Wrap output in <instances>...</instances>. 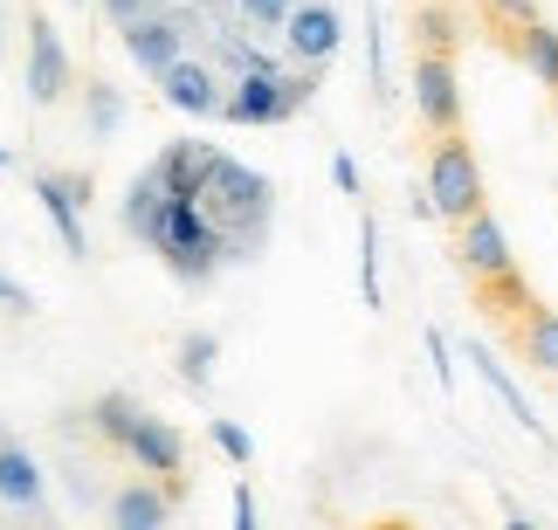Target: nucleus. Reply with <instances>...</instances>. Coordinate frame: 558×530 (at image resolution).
Returning <instances> with one entry per match:
<instances>
[{
  "label": "nucleus",
  "mask_w": 558,
  "mask_h": 530,
  "mask_svg": "<svg viewBox=\"0 0 558 530\" xmlns=\"http://www.w3.org/2000/svg\"><path fill=\"white\" fill-rule=\"evenodd\" d=\"M193 200L207 207L228 269H242V262H255L269 248V227H276V186H269V173H255V165L228 159V152H207Z\"/></svg>",
  "instance_id": "f257e3e1"
},
{
  "label": "nucleus",
  "mask_w": 558,
  "mask_h": 530,
  "mask_svg": "<svg viewBox=\"0 0 558 530\" xmlns=\"http://www.w3.org/2000/svg\"><path fill=\"white\" fill-rule=\"evenodd\" d=\"M153 256L173 269V283L186 289H207L214 275H221V235H214V221H207V207L193 200V194H173L166 200V214H159V235H153Z\"/></svg>",
  "instance_id": "f03ea898"
},
{
  "label": "nucleus",
  "mask_w": 558,
  "mask_h": 530,
  "mask_svg": "<svg viewBox=\"0 0 558 530\" xmlns=\"http://www.w3.org/2000/svg\"><path fill=\"white\" fill-rule=\"evenodd\" d=\"M427 194H435V214L448 227L469 221L483 207V165H476V152H469L462 132H441L435 138V152H427Z\"/></svg>",
  "instance_id": "7ed1b4c3"
},
{
  "label": "nucleus",
  "mask_w": 558,
  "mask_h": 530,
  "mask_svg": "<svg viewBox=\"0 0 558 530\" xmlns=\"http://www.w3.org/2000/svg\"><path fill=\"white\" fill-rule=\"evenodd\" d=\"M456 269H462L476 289L504 283V275H518V256H510V235H504V221L489 214V207H476L469 221H456Z\"/></svg>",
  "instance_id": "20e7f679"
},
{
  "label": "nucleus",
  "mask_w": 558,
  "mask_h": 530,
  "mask_svg": "<svg viewBox=\"0 0 558 530\" xmlns=\"http://www.w3.org/2000/svg\"><path fill=\"white\" fill-rule=\"evenodd\" d=\"M118 41H124V56H132L145 76H159V70H173V62L193 49V21L180 8H153V14H138V21H124Z\"/></svg>",
  "instance_id": "39448f33"
},
{
  "label": "nucleus",
  "mask_w": 558,
  "mask_h": 530,
  "mask_svg": "<svg viewBox=\"0 0 558 530\" xmlns=\"http://www.w3.org/2000/svg\"><path fill=\"white\" fill-rule=\"evenodd\" d=\"M414 118L427 132H462V83H456V62L448 49H421L414 56Z\"/></svg>",
  "instance_id": "423d86ee"
},
{
  "label": "nucleus",
  "mask_w": 558,
  "mask_h": 530,
  "mask_svg": "<svg viewBox=\"0 0 558 530\" xmlns=\"http://www.w3.org/2000/svg\"><path fill=\"white\" fill-rule=\"evenodd\" d=\"M35 200L49 214L62 256H90V235H83V200H90V173H35Z\"/></svg>",
  "instance_id": "0eeeda50"
},
{
  "label": "nucleus",
  "mask_w": 558,
  "mask_h": 530,
  "mask_svg": "<svg viewBox=\"0 0 558 530\" xmlns=\"http://www.w3.org/2000/svg\"><path fill=\"white\" fill-rule=\"evenodd\" d=\"M153 83H159V97L173 103L180 118H221V97H228V90H221V76H214L207 49H186L173 70H159Z\"/></svg>",
  "instance_id": "6e6552de"
},
{
  "label": "nucleus",
  "mask_w": 558,
  "mask_h": 530,
  "mask_svg": "<svg viewBox=\"0 0 558 530\" xmlns=\"http://www.w3.org/2000/svg\"><path fill=\"white\" fill-rule=\"evenodd\" d=\"M0 510L49 523V476L28 455V441H14V434H0Z\"/></svg>",
  "instance_id": "1a4fd4ad"
},
{
  "label": "nucleus",
  "mask_w": 558,
  "mask_h": 530,
  "mask_svg": "<svg viewBox=\"0 0 558 530\" xmlns=\"http://www.w3.org/2000/svg\"><path fill=\"white\" fill-rule=\"evenodd\" d=\"M338 41H345V14L331 8V0H296L290 21H283V56L290 62H325L338 56Z\"/></svg>",
  "instance_id": "9d476101"
},
{
  "label": "nucleus",
  "mask_w": 558,
  "mask_h": 530,
  "mask_svg": "<svg viewBox=\"0 0 558 530\" xmlns=\"http://www.w3.org/2000/svg\"><path fill=\"white\" fill-rule=\"evenodd\" d=\"M70 49H62V35H56V21L49 14H28V97L49 111V103L70 97Z\"/></svg>",
  "instance_id": "9b49d317"
},
{
  "label": "nucleus",
  "mask_w": 558,
  "mask_h": 530,
  "mask_svg": "<svg viewBox=\"0 0 558 530\" xmlns=\"http://www.w3.org/2000/svg\"><path fill=\"white\" fill-rule=\"evenodd\" d=\"M173 503H180V482H166V476H132L124 490H111V503H104V517H111V530H159L166 517H173Z\"/></svg>",
  "instance_id": "f8f14e48"
},
{
  "label": "nucleus",
  "mask_w": 558,
  "mask_h": 530,
  "mask_svg": "<svg viewBox=\"0 0 558 530\" xmlns=\"http://www.w3.org/2000/svg\"><path fill=\"white\" fill-rule=\"evenodd\" d=\"M118 455L132 461L138 476H166V482H173V476H180V461H186V441H180V428H173V420L145 414L138 428H132V441H124Z\"/></svg>",
  "instance_id": "ddd939ff"
},
{
  "label": "nucleus",
  "mask_w": 558,
  "mask_h": 530,
  "mask_svg": "<svg viewBox=\"0 0 558 530\" xmlns=\"http://www.w3.org/2000/svg\"><path fill=\"white\" fill-rule=\"evenodd\" d=\"M283 76V70H276ZM276 76L269 70H248V76H234L228 83V97H221V124H283V90H276Z\"/></svg>",
  "instance_id": "4468645a"
},
{
  "label": "nucleus",
  "mask_w": 558,
  "mask_h": 530,
  "mask_svg": "<svg viewBox=\"0 0 558 530\" xmlns=\"http://www.w3.org/2000/svg\"><path fill=\"white\" fill-rule=\"evenodd\" d=\"M462 358H469V366H476V379H483V386L504 399V414L518 420L524 434H538L545 448H551V428L538 420V407H531V399H524V386H518V379H510V366H497V352H489V345H462Z\"/></svg>",
  "instance_id": "2eb2a0df"
},
{
  "label": "nucleus",
  "mask_w": 558,
  "mask_h": 530,
  "mask_svg": "<svg viewBox=\"0 0 558 530\" xmlns=\"http://www.w3.org/2000/svg\"><path fill=\"white\" fill-rule=\"evenodd\" d=\"M166 200H173V186H166L153 165H145V173L124 186V207H118V221H124V235L132 242H145L153 248V235H159V214H166Z\"/></svg>",
  "instance_id": "dca6fc26"
},
{
  "label": "nucleus",
  "mask_w": 558,
  "mask_h": 530,
  "mask_svg": "<svg viewBox=\"0 0 558 530\" xmlns=\"http://www.w3.org/2000/svg\"><path fill=\"white\" fill-rule=\"evenodd\" d=\"M518 345H524V366H531V372L558 379V310L524 304V317H518Z\"/></svg>",
  "instance_id": "f3484780"
},
{
  "label": "nucleus",
  "mask_w": 558,
  "mask_h": 530,
  "mask_svg": "<svg viewBox=\"0 0 558 530\" xmlns=\"http://www.w3.org/2000/svg\"><path fill=\"white\" fill-rule=\"evenodd\" d=\"M83 420H90V434L104 441V448H124V441H132V428L145 420V407H138L132 393H97Z\"/></svg>",
  "instance_id": "a211bd4d"
},
{
  "label": "nucleus",
  "mask_w": 558,
  "mask_h": 530,
  "mask_svg": "<svg viewBox=\"0 0 558 530\" xmlns=\"http://www.w3.org/2000/svg\"><path fill=\"white\" fill-rule=\"evenodd\" d=\"M83 132H90L97 145L124 132V90H118V83H104V76L83 83Z\"/></svg>",
  "instance_id": "6ab92c4d"
},
{
  "label": "nucleus",
  "mask_w": 558,
  "mask_h": 530,
  "mask_svg": "<svg viewBox=\"0 0 558 530\" xmlns=\"http://www.w3.org/2000/svg\"><path fill=\"white\" fill-rule=\"evenodd\" d=\"M207 152L214 145H201V138H173V145H159V159H153V173L173 186V194H193L201 186V165H207Z\"/></svg>",
  "instance_id": "aec40b11"
},
{
  "label": "nucleus",
  "mask_w": 558,
  "mask_h": 530,
  "mask_svg": "<svg viewBox=\"0 0 558 530\" xmlns=\"http://www.w3.org/2000/svg\"><path fill=\"white\" fill-rule=\"evenodd\" d=\"M518 56H524V70L558 97V28H545V21H524V28H518Z\"/></svg>",
  "instance_id": "412c9836"
},
{
  "label": "nucleus",
  "mask_w": 558,
  "mask_h": 530,
  "mask_svg": "<svg viewBox=\"0 0 558 530\" xmlns=\"http://www.w3.org/2000/svg\"><path fill=\"white\" fill-rule=\"evenodd\" d=\"M214 366H221V337H214V331H186L180 337V379H186L193 393H207Z\"/></svg>",
  "instance_id": "4be33fe9"
},
{
  "label": "nucleus",
  "mask_w": 558,
  "mask_h": 530,
  "mask_svg": "<svg viewBox=\"0 0 558 530\" xmlns=\"http://www.w3.org/2000/svg\"><path fill=\"white\" fill-rule=\"evenodd\" d=\"M359 296L366 310H386V283H379V221L359 214Z\"/></svg>",
  "instance_id": "5701e85b"
},
{
  "label": "nucleus",
  "mask_w": 558,
  "mask_h": 530,
  "mask_svg": "<svg viewBox=\"0 0 558 530\" xmlns=\"http://www.w3.org/2000/svg\"><path fill=\"white\" fill-rule=\"evenodd\" d=\"M366 62H373V103H393V76H386V35H379V8H366Z\"/></svg>",
  "instance_id": "b1692460"
},
{
  "label": "nucleus",
  "mask_w": 558,
  "mask_h": 530,
  "mask_svg": "<svg viewBox=\"0 0 558 530\" xmlns=\"http://www.w3.org/2000/svg\"><path fill=\"white\" fill-rule=\"evenodd\" d=\"M207 434H214V448H221L234 469H248V461H255V434L242 428V420H207Z\"/></svg>",
  "instance_id": "393cba45"
},
{
  "label": "nucleus",
  "mask_w": 558,
  "mask_h": 530,
  "mask_svg": "<svg viewBox=\"0 0 558 530\" xmlns=\"http://www.w3.org/2000/svg\"><path fill=\"white\" fill-rule=\"evenodd\" d=\"M414 35H421V49H456V14H448V8H421L414 14Z\"/></svg>",
  "instance_id": "a878e982"
},
{
  "label": "nucleus",
  "mask_w": 558,
  "mask_h": 530,
  "mask_svg": "<svg viewBox=\"0 0 558 530\" xmlns=\"http://www.w3.org/2000/svg\"><path fill=\"white\" fill-rule=\"evenodd\" d=\"M421 345H427V366H435V386H441V393H456V345H448V331L427 324Z\"/></svg>",
  "instance_id": "bb28decb"
},
{
  "label": "nucleus",
  "mask_w": 558,
  "mask_h": 530,
  "mask_svg": "<svg viewBox=\"0 0 558 530\" xmlns=\"http://www.w3.org/2000/svg\"><path fill=\"white\" fill-rule=\"evenodd\" d=\"M104 14H111V28H124V21H138V14H153V8H166V0H97Z\"/></svg>",
  "instance_id": "cd10ccee"
},
{
  "label": "nucleus",
  "mask_w": 558,
  "mask_h": 530,
  "mask_svg": "<svg viewBox=\"0 0 558 530\" xmlns=\"http://www.w3.org/2000/svg\"><path fill=\"white\" fill-rule=\"evenodd\" d=\"M255 523H263V503H255L248 482H234V530H255Z\"/></svg>",
  "instance_id": "c85d7f7f"
},
{
  "label": "nucleus",
  "mask_w": 558,
  "mask_h": 530,
  "mask_svg": "<svg viewBox=\"0 0 558 530\" xmlns=\"http://www.w3.org/2000/svg\"><path fill=\"white\" fill-rule=\"evenodd\" d=\"M331 186L359 200V159H352V152H331Z\"/></svg>",
  "instance_id": "c756f323"
},
{
  "label": "nucleus",
  "mask_w": 558,
  "mask_h": 530,
  "mask_svg": "<svg viewBox=\"0 0 558 530\" xmlns=\"http://www.w3.org/2000/svg\"><path fill=\"white\" fill-rule=\"evenodd\" d=\"M489 14L497 21H510V28H524V21H538V8H531V0H483Z\"/></svg>",
  "instance_id": "7c9ffc66"
},
{
  "label": "nucleus",
  "mask_w": 558,
  "mask_h": 530,
  "mask_svg": "<svg viewBox=\"0 0 558 530\" xmlns=\"http://www.w3.org/2000/svg\"><path fill=\"white\" fill-rule=\"evenodd\" d=\"M0 310H14V317H28V310H35V296H28V289H21V283H14V275H0Z\"/></svg>",
  "instance_id": "2f4dec72"
},
{
  "label": "nucleus",
  "mask_w": 558,
  "mask_h": 530,
  "mask_svg": "<svg viewBox=\"0 0 558 530\" xmlns=\"http://www.w3.org/2000/svg\"><path fill=\"white\" fill-rule=\"evenodd\" d=\"M8 165H14V152H8V145H0V173H8Z\"/></svg>",
  "instance_id": "473e14b6"
},
{
  "label": "nucleus",
  "mask_w": 558,
  "mask_h": 530,
  "mask_svg": "<svg viewBox=\"0 0 558 530\" xmlns=\"http://www.w3.org/2000/svg\"><path fill=\"white\" fill-rule=\"evenodd\" d=\"M70 8H83V0H70Z\"/></svg>",
  "instance_id": "72a5a7b5"
}]
</instances>
